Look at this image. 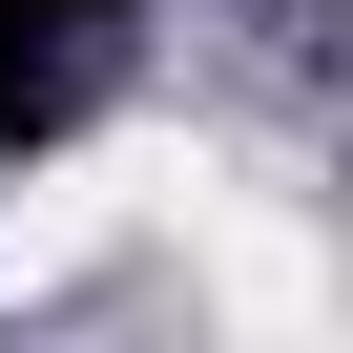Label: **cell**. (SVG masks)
<instances>
[{
	"label": "cell",
	"mask_w": 353,
	"mask_h": 353,
	"mask_svg": "<svg viewBox=\"0 0 353 353\" xmlns=\"http://www.w3.org/2000/svg\"><path fill=\"white\" fill-rule=\"evenodd\" d=\"M145 188H166V145H83V166H42V188L0 208V291H63V270L145 208Z\"/></svg>",
	"instance_id": "6da1fadb"
},
{
	"label": "cell",
	"mask_w": 353,
	"mask_h": 353,
	"mask_svg": "<svg viewBox=\"0 0 353 353\" xmlns=\"http://www.w3.org/2000/svg\"><path fill=\"white\" fill-rule=\"evenodd\" d=\"M208 312H229V332H332V270H312L291 229H229V250H208Z\"/></svg>",
	"instance_id": "7a4b0ae2"
}]
</instances>
